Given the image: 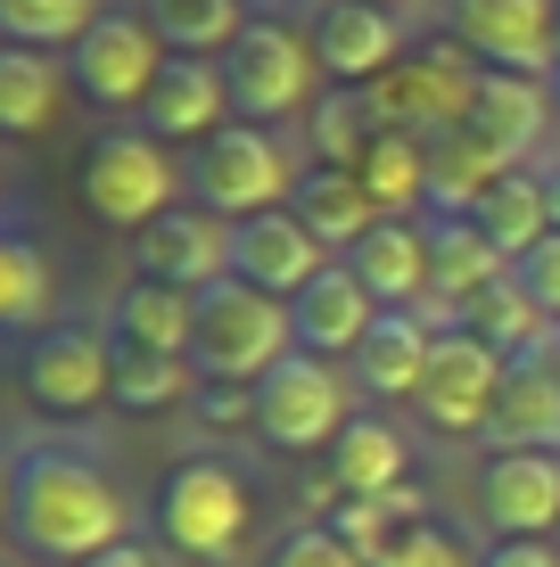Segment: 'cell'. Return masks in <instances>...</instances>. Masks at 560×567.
<instances>
[{
	"label": "cell",
	"instance_id": "6da1fadb",
	"mask_svg": "<svg viewBox=\"0 0 560 567\" xmlns=\"http://www.w3.org/2000/svg\"><path fill=\"white\" fill-rule=\"evenodd\" d=\"M0 526L17 535L26 559L83 567V559L115 551V543H132V502H124V485H115L91 453H74V444H17L9 518Z\"/></svg>",
	"mask_w": 560,
	"mask_h": 567
},
{
	"label": "cell",
	"instance_id": "7a4b0ae2",
	"mask_svg": "<svg viewBox=\"0 0 560 567\" xmlns=\"http://www.w3.org/2000/svg\"><path fill=\"white\" fill-rule=\"evenodd\" d=\"M149 518H157V543L173 559H198V567H231L247 551V535H256V494H247V477L215 453H190L173 461L157 477V502H149Z\"/></svg>",
	"mask_w": 560,
	"mask_h": 567
},
{
	"label": "cell",
	"instance_id": "3957f363",
	"mask_svg": "<svg viewBox=\"0 0 560 567\" xmlns=\"http://www.w3.org/2000/svg\"><path fill=\"white\" fill-rule=\"evenodd\" d=\"M297 354L288 305L264 297L247 280H215L198 288V338H190V370L206 386H264V370Z\"/></svg>",
	"mask_w": 560,
	"mask_h": 567
},
{
	"label": "cell",
	"instance_id": "277c9868",
	"mask_svg": "<svg viewBox=\"0 0 560 567\" xmlns=\"http://www.w3.org/2000/svg\"><path fill=\"white\" fill-rule=\"evenodd\" d=\"M182 189H190V165H173V148L149 141L141 124H108L100 141L83 148V206H91V223H108V230H132V239H141L157 214L182 206Z\"/></svg>",
	"mask_w": 560,
	"mask_h": 567
},
{
	"label": "cell",
	"instance_id": "5b68a950",
	"mask_svg": "<svg viewBox=\"0 0 560 567\" xmlns=\"http://www.w3.org/2000/svg\"><path fill=\"white\" fill-rule=\"evenodd\" d=\"M223 83H231V115L240 124H288L297 107H314L322 58L314 33H297L288 17H247V33L223 50Z\"/></svg>",
	"mask_w": 560,
	"mask_h": 567
},
{
	"label": "cell",
	"instance_id": "8992f818",
	"mask_svg": "<svg viewBox=\"0 0 560 567\" xmlns=\"http://www.w3.org/2000/svg\"><path fill=\"white\" fill-rule=\"evenodd\" d=\"M190 198L223 223H247V214H273L297 198V165H288V141L273 124H231L190 156Z\"/></svg>",
	"mask_w": 560,
	"mask_h": 567
},
{
	"label": "cell",
	"instance_id": "52a82bcc",
	"mask_svg": "<svg viewBox=\"0 0 560 567\" xmlns=\"http://www.w3.org/2000/svg\"><path fill=\"white\" fill-rule=\"evenodd\" d=\"M17 395L42 420H91L100 403H115V338L91 321L33 329L26 354H17Z\"/></svg>",
	"mask_w": 560,
	"mask_h": 567
},
{
	"label": "cell",
	"instance_id": "ba28073f",
	"mask_svg": "<svg viewBox=\"0 0 560 567\" xmlns=\"http://www.w3.org/2000/svg\"><path fill=\"white\" fill-rule=\"evenodd\" d=\"M560 0H446V42L478 74H528L544 83L560 66Z\"/></svg>",
	"mask_w": 560,
	"mask_h": 567
},
{
	"label": "cell",
	"instance_id": "9c48e42d",
	"mask_svg": "<svg viewBox=\"0 0 560 567\" xmlns=\"http://www.w3.org/2000/svg\"><path fill=\"white\" fill-rule=\"evenodd\" d=\"M67 74H74V100L100 107V115H141V100L157 91L165 74V42L141 9H108L83 42L67 50Z\"/></svg>",
	"mask_w": 560,
	"mask_h": 567
},
{
	"label": "cell",
	"instance_id": "30bf717a",
	"mask_svg": "<svg viewBox=\"0 0 560 567\" xmlns=\"http://www.w3.org/2000/svg\"><path fill=\"white\" fill-rule=\"evenodd\" d=\"M346 420H355V412H346L338 362L288 354V362L264 370V386H256V436L273 444V453H330Z\"/></svg>",
	"mask_w": 560,
	"mask_h": 567
},
{
	"label": "cell",
	"instance_id": "8fae6325",
	"mask_svg": "<svg viewBox=\"0 0 560 567\" xmlns=\"http://www.w3.org/2000/svg\"><path fill=\"white\" fill-rule=\"evenodd\" d=\"M503 354H495L487 338H470V329H437V346H429V370H420V395H413V412L437 427L446 444L461 436H487V420H495V395H503Z\"/></svg>",
	"mask_w": 560,
	"mask_h": 567
},
{
	"label": "cell",
	"instance_id": "7c38bea8",
	"mask_svg": "<svg viewBox=\"0 0 560 567\" xmlns=\"http://www.w3.org/2000/svg\"><path fill=\"white\" fill-rule=\"evenodd\" d=\"M470 91H478L470 58H461L454 42H420L371 83V100H379V115H388V132L446 141V132H461V115H470Z\"/></svg>",
	"mask_w": 560,
	"mask_h": 567
},
{
	"label": "cell",
	"instance_id": "4fadbf2b",
	"mask_svg": "<svg viewBox=\"0 0 560 567\" xmlns=\"http://www.w3.org/2000/svg\"><path fill=\"white\" fill-rule=\"evenodd\" d=\"M305 33H314V58H322V74H330L338 91H371L379 74L413 50L404 42V17L379 9V0H322Z\"/></svg>",
	"mask_w": 560,
	"mask_h": 567
},
{
	"label": "cell",
	"instance_id": "5bb4252c",
	"mask_svg": "<svg viewBox=\"0 0 560 567\" xmlns=\"http://www.w3.org/2000/svg\"><path fill=\"white\" fill-rule=\"evenodd\" d=\"M132 124L165 148H206L231 124V83H223V58H165L157 91L141 100Z\"/></svg>",
	"mask_w": 560,
	"mask_h": 567
},
{
	"label": "cell",
	"instance_id": "9a60e30c",
	"mask_svg": "<svg viewBox=\"0 0 560 567\" xmlns=\"http://www.w3.org/2000/svg\"><path fill=\"white\" fill-rule=\"evenodd\" d=\"M132 256H141V280H173V288H215L231 280V223L223 214H206L198 198H182L173 214H157V223L132 239Z\"/></svg>",
	"mask_w": 560,
	"mask_h": 567
},
{
	"label": "cell",
	"instance_id": "2e32d148",
	"mask_svg": "<svg viewBox=\"0 0 560 567\" xmlns=\"http://www.w3.org/2000/svg\"><path fill=\"white\" fill-rule=\"evenodd\" d=\"M379 305L371 288L355 280L338 256L314 271V280L288 297V329H297V354H322V362H355V346L371 338V321H379Z\"/></svg>",
	"mask_w": 560,
	"mask_h": 567
},
{
	"label": "cell",
	"instance_id": "e0dca14e",
	"mask_svg": "<svg viewBox=\"0 0 560 567\" xmlns=\"http://www.w3.org/2000/svg\"><path fill=\"white\" fill-rule=\"evenodd\" d=\"M478 526L495 543L560 526V453H487L478 468Z\"/></svg>",
	"mask_w": 560,
	"mask_h": 567
},
{
	"label": "cell",
	"instance_id": "ac0fdd59",
	"mask_svg": "<svg viewBox=\"0 0 560 567\" xmlns=\"http://www.w3.org/2000/svg\"><path fill=\"white\" fill-rule=\"evenodd\" d=\"M338 264L388 312H429V223H420V214H379Z\"/></svg>",
	"mask_w": 560,
	"mask_h": 567
},
{
	"label": "cell",
	"instance_id": "d6986e66",
	"mask_svg": "<svg viewBox=\"0 0 560 567\" xmlns=\"http://www.w3.org/2000/svg\"><path fill=\"white\" fill-rule=\"evenodd\" d=\"M330 264L322 256V239L297 223L288 206H273V214H247V223H231V280H247V288H264V297H297L314 271Z\"/></svg>",
	"mask_w": 560,
	"mask_h": 567
},
{
	"label": "cell",
	"instance_id": "ffe728a7",
	"mask_svg": "<svg viewBox=\"0 0 560 567\" xmlns=\"http://www.w3.org/2000/svg\"><path fill=\"white\" fill-rule=\"evenodd\" d=\"M495 280H511V264L487 247V230H478L470 214L429 223V321H437V329H454Z\"/></svg>",
	"mask_w": 560,
	"mask_h": 567
},
{
	"label": "cell",
	"instance_id": "44dd1931",
	"mask_svg": "<svg viewBox=\"0 0 560 567\" xmlns=\"http://www.w3.org/2000/svg\"><path fill=\"white\" fill-rule=\"evenodd\" d=\"M322 468H330L338 502H388L404 485V468H413V444H404V427L388 412H355L338 427V444L322 453Z\"/></svg>",
	"mask_w": 560,
	"mask_h": 567
},
{
	"label": "cell",
	"instance_id": "7402d4cb",
	"mask_svg": "<svg viewBox=\"0 0 560 567\" xmlns=\"http://www.w3.org/2000/svg\"><path fill=\"white\" fill-rule=\"evenodd\" d=\"M461 124L503 156V165H528V156L544 148V132H552V91L528 83V74H478L470 115H461Z\"/></svg>",
	"mask_w": 560,
	"mask_h": 567
},
{
	"label": "cell",
	"instance_id": "603a6c76",
	"mask_svg": "<svg viewBox=\"0 0 560 567\" xmlns=\"http://www.w3.org/2000/svg\"><path fill=\"white\" fill-rule=\"evenodd\" d=\"M487 444H495V453H560V362L552 354L503 370V395H495Z\"/></svg>",
	"mask_w": 560,
	"mask_h": 567
},
{
	"label": "cell",
	"instance_id": "cb8c5ba5",
	"mask_svg": "<svg viewBox=\"0 0 560 567\" xmlns=\"http://www.w3.org/2000/svg\"><path fill=\"white\" fill-rule=\"evenodd\" d=\"M429 346H437V321L429 312H379L371 338L355 346V386L379 403H413L420 395V370H429Z\"/></svg>",
	"mask_w": 560,
	"mask_h": 567
},
{
	"label": "cell",
	"instance_id": "d4e9b609",
	"mask_svg": "<svg viewBox=\"0 0 560 567\" xmlns=\"http://www.w3.org/2000/svg\"><path fill=\"white\" fill-rule=\"evenodd\" d=\"M74 74L58 50H17L0 42V141H42L58 124V107H67Z\"/></svg>",
	"mask_w": 560,
	"mask_h": 567
},
{
	"label": "cell",
	"instance_id": "484cf974",
	"mask_svg": "<svg viewBox=\"0 0 560 567\" xmlns=\"http://www.w3.org/2000/svg\"><path fill=\"white\" fill-rule=\"evenodd\" d=\"M108 338L149 346V354H190V338H198V297L173 288V280H141V271H132L124 297L108 305Z\"/></svg>",
	"mask_w": 560,
	"mask_h": 567
},
{
	"label": "cell",
	"instance_id": "4316f807",
	"mask_svg": "<svg viewBox=\"0 0 560 567\" xmlns=\"http://www.w3.org/2000/svg\"><path fill=\"white\" fill-rule=\"evenodd\" d=\"M288 214H297V223L322 239V256H346V247H355L363 230L379 223L371 189H363L355 173H338V165H305V173H297V198H288Z\"/></svg>",
	"mask_w": 560,
	"mask_h": 567
},
{
	"label": "cell",
	"instance_id": "83f0119b",
	"mask_svg": "<svg viewBox=\"0 0 560 567\" xmlns=\"http://www.w3.org/2000/svg\"><path fill=\"white\" fill-rule=\"evenodd\" d=\"M470 223H478V230H487V247H495V256H503V264H519V256H528V247H536V239H552V206H544V173H536V165H511V173H503V182H495V189H487V198H478V206H470Z\"/></svg>",
	"mask_w": 560,
	"mask_h": 567
},
{
	"label": "cell",
	"instance_id": "f1b7e54d",
	"mask_svg": "<svg viewBox=\"0 0 560 567\" xmlns=\"http://www.w3.org/2000/svg\"><path fill=\"white\" fill-rule=\"evenodd\" d=\"M149 25H157V42L165 58H223L231 42L247 33V0H149Z\"/></svg>",
	"mask_w": 560,
	"mask_h": 567
},
{
	"label": "cell",
	"instance_id": "f546056e",
	"mask_svg": "<svg viewBox=\"0 0 560 567\" xmlns=\"http://www.w3.org/2000/svg\"><path fill=\"white\" fill-rule=\"evenodd\" d=\"M461 329H470V338H487L503 362H536V354H552V321L528 305V288H519V280H495L487 297L461 312Z\"/></svg>",
	"mask_w": 560,
	"mask_h": 567
},
{
	"label": "cell",
	"instance_id": "4dcf8cb0",
	"mask_svg": "<svg viewBox=\"0 0 560 567\" xmlns=\"http://www.w3.org/2000/svg\"><path fill=\"white\" fill-rule=\"evenodd\" d=\"M379 132H388V115H379L371 91H330V100H314V165L355 173L379 148Z\"/></svg>",
	"mask_w": 560,
	"mask_h": 567
},
{
	"label": "cell",
	"instance_id": "1f68e13d",
	"mask_svg": "<svg viewBox=\"0 0 560 567\" xmlns=\"http://www.w3.org/2000/svg\"><path fill=\"white\" fill-rule=\"evenodd\" d=\"M0 329H50V256L17 223H0Z\"/></svg>",
	"mask_w": 560,
	"mask_h": 567
},
{
	"label": "cell",
	"instance_id": "d6a6232c",
	"mask_svg": "<svg viewBox=\"0 0 560 567\" xmlns=\"http://www.w3.org/2000/svg\"><path fill=\"white\" fill-rule=\"evenodd\" d=\"M355 182L371 189L379 214H420V198H429V141H413V132H379V148L355 165Z\"/></svg>",
	"mask_w": 560,
	"mask_h": 567
},
{
	"label": "cell",
	"instance_id": "836d02e7",
	"mask_svg": "<svg viewBox=\"0 0 560 567\" xmlns=\"http://www.w3.org/2000/svg\"><path fill=\"white\" fill-rule=\"evenodd\" d=\"M182 395H198V370H190V354L115 346V412H173Z\"/></svg>",
	"mask_w": 560,
	"mask_h": 567
},
{
	"label": "cell",
	"instance_id": "e575fe53",
	"mask_svg": "<svg viewBox=\"0 0 560 567\" xmlns=\"http://www.w3.org/2000/svg\"><path fill=\"white\" fill-rule=\"evenodd\" d=\"M100 17H108L100 0H0V42H17V50H58V58H67L91 25H100Z\"/></svg>",
	"mask_w": 560,
	"mask_h": 567
},
{
	"label": "cell",
	"instance_id": "d590c367",
	"mask_svg": "<svg viewBox=\"0 0 560 567\" xmlns=\"http://www.w3.org/2000/svg\"><path fill=\"white\" fill-rule=\"evenodd\" d=\"M371 567H478L470 551H461V535L446 518H404L388 543H379V559Z\"/></svg>",
	"mask_w": 560,
	"mask_h": 567
},
{
	"label": "cell",
	"instance_id": "8d00e7d4",
	"mask_svg": "<svg viewBox=\"0 0 560 567\" xmlns=\"http://www.w3.org/2000/svg\"><path fill=\"white\" fill-rule=\"evenodd\" d=\"M264 567H371V559H363L355 543H338L322 518H305V526H288L273 551H264Z\"/></svg>",
	"mask_w": 560,
	"mask_h": 567
},
{
	"label": "cell",
	"instance_id": "74e56055",
	"mask_svg": "<svg viewBox=\"0 0 560 567\" xmlns=\"http://www.w3.org/2000/svg\"><path fill=\"white\" fill-rule=\"evenodd\" d=\"M511 280L528 288V305H536V312H544V321L560 329V230H552V239H536L528 256L511 264Z\"/></svg>",
	"mask_w": 560,
	"mask_h": 567
},
{
	"label": "cell",
	"instance_id": "f35d334b",
	"mask_svg": "<svg viewBox=\"0 0 560 567\" xmlns=\"http://www.w3.org/2000/svg\"><path fill=\"white\" fill-rule=\"evenodd\" d=\"M190 403H198L215 427H256V386H206L198 379V395H190Z\"/></svg>",
	"mask_w": 560,
	"mask_h": 567
},
{
	"label": "cell",
	"instance_id": "ab89813d",
	"mask_svg": "<svg viewBox=\"0 0 560 567\" xmlns=\"http://www.w3.org/2000/svg\"><path fill=\"white\" fill-rule=\"evenodd\" d=\"M478 567H560V543L552 535H511V543H487Z\"/></svg>",
	"mask_w": 560,
	"mask_h": 567
},
{
	"label": "cell",
	"instance_id": "60d3db41",
	"mask_svg": "<svg viewBox=\"0 0 560 567\" xmlns=\"http://www.w3.org/2000/svg\"><path fill=\"white\" fill-rule=\"evenodd\" d=\"M83 567H157V551H141V543H115V551L83 559Z\"/></svg>",
	"mask_w": 560,
	"mask_h": 567
},
{
	"label": "cell",
	"instance_id": "b9f144b4",
	"mask_svg": "<svg viewBox=\"0 0 560 567\" xmlns=\"http://www.w3.org/2000/svg\"><path fill=\"white\" fill-rule=\"evenodd\" d=\"M544 173V206H552V230H560V165H536Z\"/></svg>",
	"mask_w": 560,
	"mask_h": 567
},
{
	"label": "cell",
	"instance_id": "7bdbcfd3",
	"mask_svg": "<svg viewBox=\"0 0 560 567\" xmlns=\"http://www.w3.org/2000/svg\"><path fill=\"white\" fill-rule=\"evenodd\" d=\"M0 518H9V477H0Z\"/></svg>",
	"mask_w": 560,
	"mask_h": 567
},
{
	"label": "cell",
	"instance_id": "ee69618b",
	"mask_svg": "<svg viewBox=\"0 0 560 567\" xmlns=\"http://www.w3.org/2000/svg\"><path fill=\"white\" fill-rule=\"evenodd\" d=\"M552 362H560V329H552Z\"/></svg>",
	"mask_w": 560,
	"mask_h": 567
},
{
	"label": "cell",
	"instance_id": "f6af8a7d",
	"mask_svg": "<svg viewBox=\"0 0 560 567\" xmlns=\"http://www.w3.org/2000/svg\"><path fill=\"white\" fill-rule=\"evenodd\" d=\"M379 9H404V0H379Z\"/></svg>",
	"mask_w": 560,
	"mask_h": 567
},
{
	"label": "cell",
	"instance_id": "bcb514c9",
	"mask_svg": "<svg viewBox=\"0 0 560 567\" xmlns=\"http://www.w3.org/2000/svg\"><path fill=\"white\" fill-rule=\"evenodd\" d=\"M552 543H560V526H552Z\"/></svg>",
	"mask_w": 560,
	"mask_h": 567
},
{
	"label": "cell",
	"instance_id": "7dc6e473",
	"mask_svg": "<svg viewBox=\"0 0 560 567\" xmlns=\"http://www.w3.org/2000/svg\"><path fill=\"white\" fill-rule=\"evenodd\" d=\"M552 17H560V9H552Z\"/></svg>",
	"mask_w": 560,
	"mask_h": 567
}]
</instances>
